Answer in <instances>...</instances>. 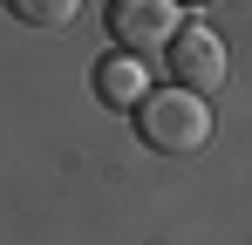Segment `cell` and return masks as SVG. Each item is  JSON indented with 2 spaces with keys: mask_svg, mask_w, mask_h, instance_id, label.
<instances>
[{
  "mask_svg": "<svg viewBox=\"0 0 252 245\" xmlns=\"http://www.w3.org/2000/svg\"><path fill=\"white\" fill-rule=\"evenodd\" d=\"M136 136L157 157H198L211 143V102L191 89H150L143 109H136Z\"/></svg>",
  "mask_w": 252,
  "mask_h": 245,
  "instance_id": "1",
  "label": "cell"
},
{
  "mask_svg": "<svg viewBox=\"0 0 252 245\" xmlns=\"http://www.w3.org/2000/svg\"><path fill=\"white\" fill-rule=\"evenodd\" d=\"M225 75H232V68H225V34H218L211 21H184V28L170 34V89L211 95Z\"/></svg>",
  "mask_w": 252,
  "mask_h": 245,
  "instance_id": "2",
  "label": "cell"
},
{
  "mask_svg": "<svg viewBox=\"0 0 252 245\" xmlns=\"http://www.w3.org/2000/svg\"><path fill=\"white\" fill-rule=\"evenodd\" d=\"M184 28V7L177 0H109V34L129 55H150V48H170V34Z\"/></svg>",
  "mask_w": 252,
  "mask_h": 245,
  "instance_id": "3",
  "label": "cell"
},
{
  "mask_svg": "<svg viewBox=\"0 0 252 245\" xmlns=\"http://www.w3.org/2000/svg\"><path fill=\"white\" fill-rule=\"evenodd\" d=\"M89 82H95V102H102V109H143V95H150V68H143V55H129V48H109V55L89 68Z\"/></svg>",
  "mask_w": 252,
  "mask_h": 245,
  "instance_id": "4",
  "label": "cell"
},
{
  "mask_svg": "<svg viewBox=\"0 0 252 245\" xmlns=\"http://www.w3.org/2000/svg\"><path fill=\"white\" fill-rule=\"evenodd\" d=\"M7 14H14V21H28V28H68L82 7H75V0H14Z\"/></svg>",
  "mask_w": 252,
  "mask_h": 245,
  "instance_id": "5",
  "label": "cell"
}]
</instances>
